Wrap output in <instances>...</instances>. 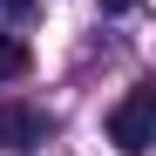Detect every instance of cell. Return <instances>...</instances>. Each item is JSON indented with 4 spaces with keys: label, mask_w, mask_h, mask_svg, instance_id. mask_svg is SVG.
<instances>
[{
    "label": "cell",
    "mask_w": 156,
    "mask_h": 156,
    "mask_svg": "<svg viewBox=\"0 0 156 156\" xmlns=\"http://www.w3.org/2000/svg\"><path fill=\"white\" fill-rule=\"evenodd\" d=\"M0 7H14V14H27V0H0Z\"/></svg>",
    "instance_id": "obj_5"
},
{
    "label": "cell",
    "mask_w": 156,
    "mask_h": 156,
    "mask_svg": "<svg viewBox=\"0 0 156 156\" xmlns=\"http://www.w3.org/2000/svg\"><path fill=\"white\" fill-rule=\"evenodd\" d=\"M48 109H27V102H7V109H0V143H7L14 156H34L41 143H48Z\"/></svg>",
    "instance_id": "obj_2"
},
{
    "label": "cell",
    "mask_w": 156,
    "mask_h": 156,
    "mask_svg": "<svg viewBox=\"0 0 156 156\" xmlns=\"http://www.w3.org/2000/svg\"><path fill=\"white\" fill-rule=\"evenodd\" d=\"M129 7H136V0H102V14H129Z\"/></svg>",
    "instance_id": "obj_4"
},
{
    "label": "cell",
    "mask_w": 156,
    "mask_h": 156,
    "mask_svg": "<svg viewBox=\"0 0 156 156\" xmlns=\"http://www.w3.org/2000/svg\"><path fill=\"white\" fill-rule=\"evenodd\" d=\"M109 143L122 156H143L156 143V88H129L115 109H109Z\"/></svg>",
    "instance_id": "obj_1"
},
{
    "label": "cell",
    "mask_w": 156,
    "mask_h": 156,
    "mask_svg": "<svg viewBox=\"0 0 156 156\" xmlns=\"http://www.w3.org/2000/svg\"><path fill=\"white\" fill-rule=\"evenodd\" d=\"M27 41H14V34H0V82H14V75H27Z\"/></svg>",
    "instance_id": "obj_3"
}]
</instances>
